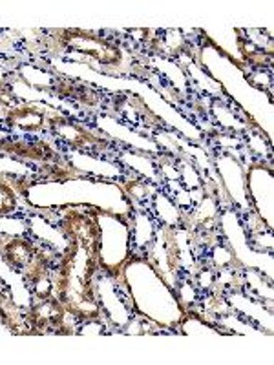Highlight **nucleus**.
<instances>
[{"mask_svg":"<svg viewBox=\"0 0 274 365\" xmlns=\"http://www.w3.org/2000/svg\"><path fill=\"white\" fill-rule=\"evenodd\" d=\"M101 256L68 241L55 269V296L79 324H103V303L97 298L96 274Z\"/></svg>","mask_w":274,"mask_h":365,"instance_id":"1","label":"nucleus"},{"mask_svg":"<svg viewBox=\"0 0 274 365\" xmlns=\"http://www.w3.org/2000/svg\"><path fill=\"white\" fill-rule=\"evenodd\" d=\"M54 41L63 51H75L96 58L101 66H117L123 61V51L116 41L88 29H55Z\"/></svg>","mask_w":274,"mask_h":365,"instance_id":"2","label":"nucleus"},{"mask_svg":"<svg viewBox=\"0 0 274 365\" xmlns=\"http://www.w3.org/2000/svg\"><path fill=\"white\" fill-rule=\"evenodd\" d=\"M48 133H51L57 141L66 145L70 150L83 152V154L96 155L112 146L108 139H103L91 132L86 125L75 120L70 115H63V113H50Z\"/></svg>","mask_w":274,"mask_h":365,"instance_id":"3","label":"nucleus"},{"mask_svg":"<svg viewBox=\"0 0 274 365\" xmlns=\"http://www.w3.org/2000/svg\"><path fill=\"white\" fill-rule=\"evenodd\" d=\"M57 230L66 237V241H77L84 250L101 256L103 250V227L96 212L71 210L64 212L57 225Z\"/></svg>","mask_w":274,"mask_h":365,"instance_id":"4","label":"nucleus"},{"mask_svg":"<svg viewBox=\"0 0 274 365\" xmlns=\"http://www.w3.org/2000/svg\"><path fill=\"white\" fill-rule=\"evenodd\" d=\"M61 252L51 245L44 243L39 247L34 262L22 272L26 291L34 299H44L55 294V269Z\"/></svg>","mask_w":274,"mask_h":365,"instance_id":"5","label":"nucleus"},{"mask_svg":"<svg viewBox=\"0 0 274 365\" xmlns=\"http://www.w3.org/2000/svg\"><path fill=\"white\" fill-rule=\"evenodd\" d=\"M68 311L59 302L57 296L44 299H34L26 309V319L31 331V336H44V334H73L70 325L66 324Z\"/></svg>","mask_w":274,"mask_h":365,"instance_id":"6","label":"nucleus"},{"mask_svg":"<svg viewBox=\"0 0 274 365\" xmlns=\"http://www.w3.org/2000/svg\"><path fill=\"white\" fill-rule=\"evenodd\" d=\"M0 155H8L22 163H59L63 159L44 139H24L11 133H8L0 145Z\"/></svg>","mask_w":274,"mask_h":365,"instance_id":"7","label":"nucleus"},{"mask_svg":"<svg viewBox=\"0 0 274 365\" xmlns=\"http://www.w3.org/2000/svg\"><path fill=\"white\" fill-rule=\"evenodd\" d=\"M37 250V243L31 237L0 234V259L11 272H24L26 267L34 262Z\"/></svg>","mask_w":274,"mask_h":365,"instance_id":"8","label":"nucleus"},{"mask_svg":"<svg viewBox=\"0 0 274 365\" xmlns=\"http://www.w3.org/2000/svg\"><path fill=\"white\" fill-rule=\"evenodd\" d=\"M48 120L50 113L44 110H39L34 104H21L6 110L4 115V130L8 133L24 132V133H39L48 132Z\"/></svg>","mask_w":274,"mask_h":365,"instance_id":"9","label":"nucleus"},{"mask_svg":"<svg viewBox=\"0 0 274 365\" xmlns=\"http://www.w3.org/2000/svg\"><path fill=\"white\" fill-rule=\"evenodd\" d=\"M0 322L11 334L31 336L28 319H26V309L15 303L11 289L9 285H6L2 278H0Z\"/></svg>","mask_w":274,"mask_h":365,"instance_id":"10","label":"nucleus"},{"mask_svg":"<svg viewBox=\"0 0 274 365\" xmlns=\"http://www.w3.org/2000/svg\"><path fill=\"white\" fill-rule=\"evenodd\" d=\"M54 84H57V88L48 86L46 91H51V93H55L57 97H63V99L75 101V103L84 104V106H97L101 101V91L79 79L57 77V81H54Z\"/></svg>","mask_w":274,"mask_h":365,"instance_id":"11","label":"nucleus"},{"mask_svg":"<svg viewBox=\"0 0 274 365\" xmlns=\"http://www.w3.org/2000/svg\"><path fill=\"white\" fill-rule=\"evenodd\" d=\"M19 208L17 192L0 179V217H11Z\"/></svg>","mask_w":274,"mask_h":365,"instance_id":"12","label":"nucleus"},{"mask_svg":"<svg viewBox=\"0 0 274 365\" xmlns=\"http://www.w3.org/2000/svg\"><path fill=\"white\" fill-rule=\"evenodd\" d=\"M6 135H8V132H6V130H0V145H2V141H4Z\"/></svg>","mask_w":274,"mask_h":365,"instance_id":"13","label":"nucleus"}]
</instances>
